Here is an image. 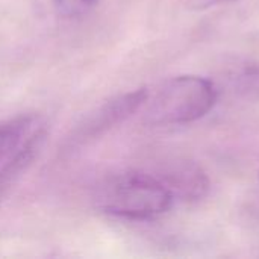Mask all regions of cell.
Masks as SVG:
<instances>
[{"label":"cell","instance_id":"6da1fadb","mask_svg":"<svg viewBox=\"0 0 259 259\" xmlns=\"http://www.w3.org/2000/svg\"><path fill=\"white\" fill-rule=\"evenodd\" d=\"M96 206L126 220H153L173 206L175 197L161 178L124 171L105 178L94 191Z\"/></svg>","mask_w":259,"mask_h":259},{"label":"cell","instance_id":"7a4b0ae2","mask_svg":"<svg viewBox=\"0 0 259 259\" xmlns=\"http://www.w3.org/2000/svg\"><path fill=\"white\" fill-rule=\"evenodd\" d=\"M215 85L200 76L165 80L144 102V121L150 126H179L203 118L217 103Z\"/></svg>","mask_w":259,"mask_h":259},{"label":"cell","instance_id":"3957f363","mask_svg":"<svg viewBox=\"0 0 259 259\" xmlns=\"http://www.w3.org/2000/svg\"><path fill=\"white\" fill-rule=\"evenodd\" d=\"M47 135V121L21 114L0 123V197L32 162Z\"/></svg>","mask_w":259,"mask_h":259},{"label":"cell","instance_id":"277c9868","mask_svg":"<svg viewBox=\"0 0 259 259\" xmlns=\"http://www.w3.org/2000/svg\"><path fill=\"white\" fill-rule=\"evenodd\" d=\"M147 96H149V91L146 88H140V90L126 93L123 96H118L109 100L96 115L91 117V120L85 126V131L82 132V138L94 137L124 121L127 117H131L140 108H143Z\"/></svg>","mask_w":259,"mask_h":259},{"label":"cell","instance_id":"5b68a950","mask_svg":"<svg viewBox=\"0 0 259 259\" xmlns=\"http://www.w3.org/2000/svg\"><path fill=\"white\" fill-rule=\"evenodd\" d=\"M175 199L196 202L203 199L209 191V179L196 162H176L162 178Z\"/></svg>","mask_w":259,"mask_h":259},{"label":"cell","instance_id":"8992f818","mask_svg":"<svg viewBox=\"0 0 259 259\" xmlns=\"http://www.w3.org/2000/svg\"><path fill=\"white\" fill-rule=\"evenodd\" d=\"M232 88L235 94L249 102L259 100V65H244L232 77Z\"/></svg>","mask_w":259,"mask_h":259},{"label":"cell","instance_id":"52a82bcc","mask_svg":"<svg viewBox=\"0 0 259 259\" xmlns=\"http://www.w3.org/2000/svg\"><path fill=\"white\" fill-rule=\"evenodd\" d=\"M56 12L64 18H79L93 11L100 0H52Z\"/></svg>","mask_w":259,"mask_h":259},{"label":"cell","instance_id":"ba28073f","mask_svg":"<svg viewBox=\"0 0 259 259\" xmlns=\"http://www.w3.org/2000/svg\"><path fill=\"white\" fill-rule=\"evenodd\" d=\"M237 0H190V6L194 9H208L215 5H223V3H234Z\"/></svg>","mask_w":259,"mask_h":259}]
</instances>
